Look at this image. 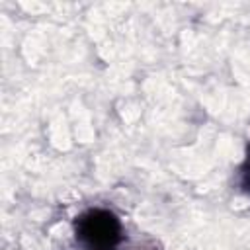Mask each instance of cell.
Masks as SVG:
<instances>
[{"label": "cell", "instance_id": "cell-2", "mask_svg": "<svg viewBox=\"0 0 250 250\" xmlns=\"http://www.w3.org/2000/svg\"><path fill=\"white\" fill-rule=\"evenodd\" d=\"M244 186L250 189V158H248V162H246V168H244Z\"/></svg>", "mask_w": 250, "mask_h": 250}, {"label": "cell", "instance_id": "cell-1", "mask_svg": "<svg viewBox=\"0 0 250 250\" xmlns=\"http://www.w3.org/2000/svg\"><path fill=\"white\" fill-rule=\"evenodd\" d=\"M76 240L82 250H115L121 240L119 221L109 211H88L76 221Z\"/></svg>", "mask_w": 250, "mask_h": 250}]
</instances>
